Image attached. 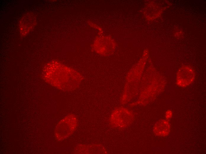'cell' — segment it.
Masks as SVG:
<instances>
[{
  "mask_svg": "<svg viewBox=\"0 0 206 154\" xmlns=\"http://www.w3.org/2000/svg\"><path fill=\"white\" fill-rule=\"evenodd\" d=\"M47 69L48 82L61 90H75L79 87L84 79L81 72L56 61L50 62Z\"/></svg>",
  "mask_w": 206,
  "mask_h": 154,
  "instance_id": "1",
  "label": "cell"
},
{
  "mask_svg": "<svg viewBox=\"0 0 206 154\" xmlns=\"http://www.w3.org/2000/svg\"><path fill=\"white\" fill-rule=\"evenodd\" d=\"M78 121L74 114L67 115L57 123L54 130V136L56 139L62 141L71 136L77 128Z\"/></svg>",
  "mask_w": 206,
  "mask_h": 154,
  "instance_id": "2",
  "label": "cell"
},
{
  "mask_svg": "<svg viewBox=\"0 0 206 154\" xmlns=\"http://www.w3.org/2000/svg\"><path fill=\"white\" fill-rule=\"evenodd\" d=\"M195 73L194 70L188 66H183L178 70L176 74V82L179 86L185 87L194 81Z\"/></svg>",
  "mask_w": 206,
  "mask_h": 154,
  "instance_id": "3",
  "label": "cell"
},
{
  "mask_svg": "<svg viewBox=\"0 0 206 154\" xmlns=\"http://www.w3.org/2000/svg\"><path fill=\"white\" fill-rule=\"evenodd\" d=\"M116 46L114 41L111 40H99L94 41L92 48L94 52L99 55L108 56L114 52Z\"/></svg>",
  "mask_w": 206,
  "mask_h": 154,
  "instance_id": "4",
  "label": "cell"
},
{
  "mask_svg": "<svg viewBox=\"0 0 206 154\" xmlns=\"http://www.w3.org/2000/svg\"><path fill=\"white\" fill-rule=\"evenodd\" d=\"M154 131L157 135L161 137L167 136L170 130V125L166 120H161L156 122L154 126Z\"/></svg>",
  "mask_w": 206,
  "mask_h": 154,
  "instance_id": "5",
  "label": "cell"
},
{
  "mask_svg": "<svg viewBox=\"0 0 206 154\" xmlns=\"http://www.w3.org/2000/svg\"><path fill=\"white\" fill-rule=\"evenodd\" d=\"M172 116V112L169 110H168L166 112V118L167 119H170Z\"/></svg>",
  "mask_w": 206,
  "mask_h": 154,
  "instance_id": "6",
  "label": "cell"
}]
</instances>
